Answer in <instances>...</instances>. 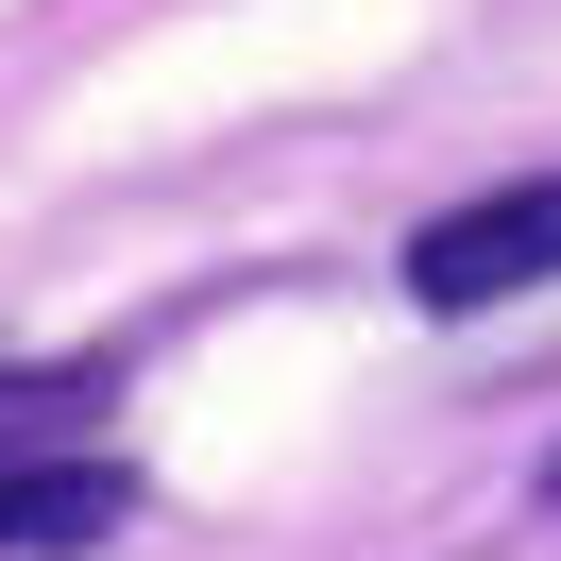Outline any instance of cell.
Returning <instances> with one entry per match:
<instances>
[{
	"mask_svg": "<svg viewBox=\"0 0 561 561\" xmlns=\"http://www.w3.org/2000/svg\"><path fill=\"white\" fill-rule=\"evenodd\" d=\"M545 273H561V171L477 187V205H443L409 239V289H425V307H511V289H545Z\"/></svg>",
	"mask_w": 561,
	"mask_h": 561,
	"instance_id": "6da1fadb",
	"label": "cell"
},
{
	"mask_svg": "<svg viewBox=\"0 0 561 561\" xmlns=\"http://www.w3.org/2000/svg\"><path fill=\"white\" fill-rule=\"evenodd\" d=\"M119 511H137V477H103V459H0V561H69Z\"/></svg>",
	"mask_w": 561,
	"mask_h": 561,
	"instance_id": "7a4b0ae2",
	"label": "cell"
},
{
	"mask_svg": "<svg viewBox=\"0 0 561 561\" xmlns=\"http://www.w3.org/2000/svg\"><path fill=\"white\" fill-rule=\"evenodd\" d=\"M69 391H85L69 357H35V375H18V357H0V443H35V425H69Z\"/></svg>",
	"mask_w": 561,
	"mask_h": 561,
	"instance_id": "3957f363",
	"label": "cell"
}]
</instances>
